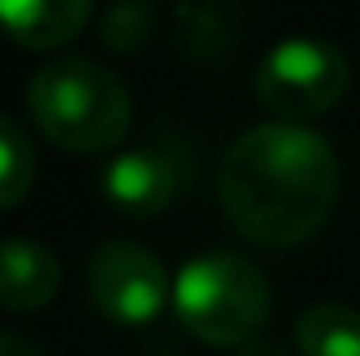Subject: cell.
Returning a JSON list of instances; mask_svg holds the SVG:
<instances>
[{"instance_id":"6da1fadb","label":"cell","mask_w":360,"mask_h":356,"mask_svg":"<svg viewBox=\"0 0 360 356\" xmlns=\"http://www.w3.org/2000/svg\"><path fill=\"white\" fill-rule=\"evenodd\" d=\"M340 160L306 126L260 122L231 139L218 164V201L226 222L260 248L310 239L335 210Z\"/></svg>"},{"instance_id":"7a4b0ae2","label":"cell","mask_w":360,"mask_h":356,"mask_svg":"<svg viewBox=\"0 0 360 356\" xmlns=\"http://www.w3.org/2000/svg\"><path fill=\"white\" fill-rule=\"evenodd\" d=\"M25 105L34 126L63 151L96 155L130 134L134 101L122 76L89 55H63L34 72Z\"/></svg>"},{"instance_id":"3957f363","label":"cell","mask_w":360,"mask_h":356,"mask_svg":"<svg viewBox=\"0 0 360 356\" xmlns=\"http://www.w3.org/2000/svg\"><path fill=\"white\" fill-rule=\"evenodd\" d=\"M269 302L264 272L239 252H201L184 260L172 285V306L184 331L214 348H243L260 336Z\"/></svg>"},{"instance_id":"277c9868","label":"cell","mask_w":360,"mask_h":356,"mask_svg":"<svg viewBox=\"0 0 360 356\" xmlns=\"http://www.w3.org/2000/svg\"><path fill=\"white\" fill-rule=\"evenodd\" d=\"M352 84L348 55L314 34H293L269 46V55L256 68V101L272 113V122L302 126L306 117H319L344 101Z\"/></svg>"},{"instance_id":"5b68a950","label":"cell","mask_w":360,"mask_h":356,"mask_svg":"<svg viewBox=\"0 0 360 356\" xmlns=\"http://www.w3.org/2000/svg\"><path fill=\"white\" fill-rule=\"evenodd\" d=\"M172 276L164 260L130 239H109L89 260V298L113 323H147L164 310L172 293Z\"/></svg>"},{"instance_id":"8992f818","label":"cell","mask_w":360,"mask_h":356,"mask_svg":"<svg viewBox=\"0 0 360 356\" xmlns=\"http://www.w3.org/2000/svg\"><path fill=\"white\" fill-rule=\"evenodd\" d=\"M176 184H180L176 164L160 147L117 151L101 168V189H105L109 205H117L130 218H155V214H164L172 205V197H176Z\"/></svg>"},{"instance_id":"52a82bcc","label":"cell","mask_w":360,"mask_h":356,"mask_svg":"<svg viewBox=\"0 0 360 356\" xmlns=\"http://www.w3.org/2000/svg\"><path fill=\"white\" fill-rule=\"evenodd\" d=\"M63 268L59 256L30 235L0 239V306L8 310H42L59 293Z\"/></svg>"},{"instance_id":"ba28073f","label":"cell","mask_w":360,"mask_h":356,"mask_svg":"<svg viewBox=\"0 0 360 356\" xmlns=\"http://www.w3.org/2000/svg\"><path fill=\"white\" fill-rule=\"evenodd\" d=\"M89 0H0V30L30 51L72 42L89 25Z\"/></svg>"},{"instance_id":"9c48e42d","label":"cell","mask_w":360,"mask_h":356,"mask_svg":"<svg viewBox=\"0 0 360 356\" xmlns=\"http://www.w3.org/2000/svg\"><path fill=\"white\" fill-rule=\"evenodd\" d=\"M243 8L226 4V0H201V4H180L176 8V46L197 59V63H214L222 59L239 34H243Z\"/></svg>"},{"instance_id":"30bf717a","label":"cell","mask_w":360,"mask_h":356,"mask_svg":"<svg viewBox=\"0 0 360 356\" xmlns=\"http://www.w3.org/2000/svg\"><path fill=\"white\" fill-rule=\"evenodd\" d=\"M293 340L302 356H360V310L344 302H314L297 314Z\"/></svg>"},{"instance_id":"8fae6325","label":"cell","mask_w":360,"mask_h":356,"mask_svg":"<svg viewBox=\"0 0 360 356\" xmlns=\"http://www.w3.org/2000/svg\"><path fill=\"white\" fill-rule=\"evenodd\" d=\"M34 177H38L34 139L25 134L17 117L0 113V210H13L30 193Z\"/></svg>"},{"instance_id":"7c38bea8","label":"cell","mask_w":360,"mask_h":356,"mask_svg":"<svg viewBox=\"0 0 360 356\" xmlns=\"http://www.w3.org/2000/svg\"><path fill=\"white\" fill-rule=\"evenodd\" d=\"M96 30H101V42L109 51L134 55L160 34V8L147 0H117L96 17Z\"/></svg>"},{"instance_id":"4fadbf2b","label":"cell","mask_w":360,"mask_h":356,"mask_svg":"<svg viewBox=\"0 0 360 356\" xmlns=\"http://www.w3.org/2000/svg\"><path fill=\"white\" fill-rule=\"evenodd\" d=\"M239 356H289V348L276 340V336H269V331H260V336H252L243 348H239Z\"/></svg>"},{"instance_id":"5bb4252c","label":"cell","mask_w":360,"mask_h":356,"mask_svg":"<svg viewBox=\"0 0 360 356\" xmlns=\"http://www.w3.org/2000/svg\"><path fill=\"white\" fill-rule=\"evenodd\" d=\"M0 356H42V348L30 344V340L17 336V331H0Z\"/></svg>"}]
</instances>
